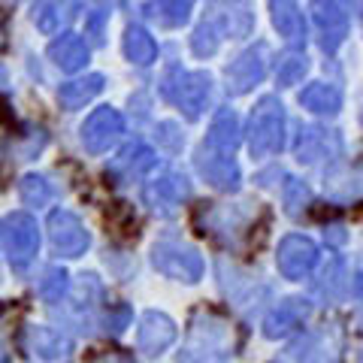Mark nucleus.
<instances>
[{
    "label": "nucleus",
    "mask_w": 363,
    "mask_h": 363,
    "mask_svg": "<svg viewBox=\"0 0 363 363\" xmlns=\"http://www.w3.org/2000/svg\"><path fill=\"white\" fill-rule=\"evenodd\" d=\"M185 0H157L152 4V16L161 21V25H179V21H185Z\"/></svg>",
    "instance_id": "8"
},
{
    "label": "nucleus",
    "mask_w": 363,
    "mask_h": 363,
    "mask_svg": "<svg viewBox=\"0 0 363 363\" xmlns=\"http://www.w3.org/2000/svg\"><path fill=\"white\" fill-rule=\"evenodd\" d=\"M100 91H104V76L94 73V76H88V79H79V82L61 85L58 100H61L64 109H79V106H85L91 97H97Z\"/></svg>",
    "instance_id": "5"
},
{
    "label": "nucleus",
    "mask_w": 363,
    "mask_h": 363,
    "mask_svg": "<svg viewBox=\"0 0 363 363\" xmlns=\"http://www.w3.org/2000/svg\"><path fill=\"white\" fill-rule=\"evenodd\" d=\"M52 61L61 67V70L67 73H76V70H82L85 61H88V45L82 37H76V33H64L61 40H55L52 43Z\"/></svg>",
    "instance_id": "4"
},
{
    "label": "nucleus",
    "mask_w": 363,
    "mask_h": 363,
    "mask_svg": "<svg viewBox=\"0 0 363 363\" xmlns=\"http://www.w3.org/2000/svg\"><path fill=\"white\" fill-rule=\"evenodd\" d=\"M52 240L64 255H79L88 245V236L82 230V224H79L76 215H70V212H55L52 215Z\"/></svg>",
    "instance_id": "2"
},
{
    "label": "nucleus",
    "mask_w": 363,
    "mask_h": 363,
    "mask_svg": "<svg viewBox=\"0 0 363 363\" xmlns=\"http://www.w3.org/2000/svg\"><path fill=\"white\" fill-rule=\"evenodd\" d=\"M25 200H37V203H45L49 200V188H45V182L43 179H37V176H30V179H25Z\"/></svg>",
    "instance_id": "9"
},
{
    "label": "nucleus",
    "mask_w": 363,
    "mask_h": 363,
    "mask_svg": "<svg viewBox=\"0 0 363 363\" xmlns=\"http://www.w3.org/2000/svg\"><path fill=\"white\" fill-rule=\"evenodd\" d=\"M124 130V121L116 109H97V112H91L88 121L82 124V143H85V149L88 152H106L112 143L118 140V133Z\"/></svg>",
    "instance_id": "1"
},
{
    "label": "nucleus",
    "mask_w": 363,
    "mask_h": 363,
    "mask_svg": "<svg viewBox=\"0 0 363 363\" xmlns=\"http://www.w3.org/2000/svg\"><path fill=\"white\" fill-rule=\"evenodd\" d=\"M124 55H128L133 64H152L155 55H157V45L143 28H128V37H124Z\"/></svg>",
    "instance_id": "6"
},
{
    "label": "nucleus",
    "mask_w": 363,
    "mask_h": 363,
    "mask_svg": "<svg viewBox=\"0 0 363 363\" xmlns=\"http://www.w3.org/2000/svg\"><path fill=\"white\" fill-rule=\"evenodd\" d=\"M33 21H37V28L43 33H55L64 21L61 0H37V6H33Z\"/></svg>",
    "instance_id": "7"
},
{
    "label": "nucleus",
    "mask_w": 363,
    "mask_h": 363,
    "mask_svg": "<svg viewBox=\"0 0 363 363\" xmlns=\"http://www.w3.org/2000/svg\"><path fill=\"white\" fill-rule=\"evenodd\" d=\"M6 245L18 260H28L37 248V224L28 215H13L6 218Z\"/></svg>",
    "instance_id": "3"
}]
</instances>
